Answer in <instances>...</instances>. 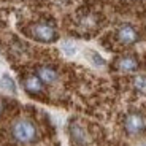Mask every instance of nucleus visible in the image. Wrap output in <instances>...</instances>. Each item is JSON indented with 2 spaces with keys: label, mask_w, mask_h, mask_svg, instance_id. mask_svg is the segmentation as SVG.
Here are the masks:
<instances>
[{
  "label": "nucleus",
  "mask_w": 146,
  "mask_h": 146,
  "mask_svg": "<svg viewBox=\"0 0 146 146\" xmlns=\"http://www.w3.org/2000/svg\"><path fill=\"white\" fill-rule=\"evenodd\" d=\"M11 135L19 143H32L36 138V127L29 119H18L11 127Z\"/></svg>",
  "instance_id": "obj_1"
},
{
  "label": "nucleus",
  "mask_w": 146,
  "mask_h": 146,
  "mask_svg": "<svg viewBox=\"0 0 146 146\" xmlns=\"http://www.w3.org/2000/svg\"><path fill=\"white\" fill-rule=\"evenodd\" d=\"M30 35L38 41L43 43H51L57 38V30L54 29V26H51L49 22H38L33 24L30 29Z\"/></svg>",
  "instance_id": "obj_2"
},
{
  "label": "nucleus",
  "mask_w": 146,
  "mask_h": 146,
  "mask_svg": "<svg viewBox=\"0 0 146 146\" xmlns=\"http://www.w3.org/2000/svg\"><path fill=\"white\" fill-rule=\"evenodd\" d=\"M124 129L129 135H138L145 130V119L138 113H130L124 119Z\"/></svg>",
  "instance_id": "obj_3"
},
{
  "label": "nucleus",
  "mask_w": 146,
  "mask_h": 146,
  "mask_svg": "<svg viewBox=\"0 0 146 146\" xmlns=\"http://www.w3.org/2000/svg\"><path fill=\"white\" fill-rule=\"evenodd\" d=\"M116 36L122 44H133L138 40V32H137L135 27L129 26V24H122V26L117 29Z\"/></svg>",
  "instance_id": "obj_4"
},
{
  "label": "nucleus",
  "mask_w": 146,
  "mask_h": 146,
  "mask_svg": "<svg viewBox=\"0 0 146 146\" xmlns=\"http://www.w3.org/2000/svg\"><path fill=\"white\" fill-rule=\"evenodd\" d=\"M116 68L121 70V72H125V73L135 72L138 68V60L133 56H122V57H119L116 60Z\"/></svg>",
  "instance_id": "obj_5"
},
{
  "label": "nucleus",
  "mask_w": 146,
  "mask_h": 146,
  "mask_svg": "<svg viewBox=\"0 0 146 146\" xmlns=\"http://www.w3.org/2000/svg\"><path fill=\"white\" fill-rule=\"evenodd\" d=\"M24 89H26L29 94H41L43 92V83L36 75H30L24 80Z\"/></svg>",
  "instance_id": "obj_6"
},
{
  "label": "nucleus",
  "mask_w": 146,
  "mask_h": 146,
  "mask_svg": "<svg viewBox=\"0 0 146 146\" xmlns=\"http://www.w3.org/2000/svg\"><path fill=\"white\" fill-rule=\"evenodd\" d=\"M36 76L41 80L44 84H54L57 81V72L51 67H38L36 70Z\"/></svg>",
  "instance_id": "obj_7"
},
{
  "label": "nucleus",
  "mask_w": 146,
  "mask_h": 146,
  "mask_svg": "<svg viewBox=\"0 0 146 146\" xmlns=\"http://www.w3.org/2000/svg\"><path fill=\"white\" fill-rule=\"evenodd\" d=\"M70 133H72V138L75 140L76 143H84V140H86V135H84L83 129H81L78 124H72V127H70Z\"/></svg>",
  "instance_id": "obj_8"
},
{
  "label": "nucleus",
  "mask_w": 146,
  "mask_h": 146,
  "mask_svg": "<svg viewBox=\"0 0 146 146\" xmlns=\"http://www.w3.org/2000/svg\"><path fill=\"white\" fill-rule=\"evenodd\" d=\"M133 89L140 94H146V75H137L133 78Z\"/></svg>",
  "instance_id": "obj_9"
},
{
  "label": "nucleus",
  "mask_w": 146,
  "mask_h": 146,
  "mask_svg": "<svg viewBox=\"0 0 146 146\" xmlns=\"http://www.w3.org/2000/svg\"><path fill=\"white\" fill-rule=\"evenodd\" d=\"M0 86H2L3 89H7V91H10V92H16L15 81L11 80L8 75H3V76H2V80H0Z\"/></svg>",
  "instance_id": "obj_10"
},
{
  "label": "nucleus",
  "mask_w": 146,
  "mask_h": 146,
  "mask_svg": "<svg viewBox=\"0 0 146 146\" xmlns=\"http://www.w3.org/2000/svg\"><path fill=\"white\" fill-rule=\"evenodd\" d=\"M62 49H64V52L68 54V56H73L75 52H76V46H75L73 43H70V41H65V43L62 44Z\"/></svg>",
  "instance_id": "obj_11"
},
{
  "label": "nucleus",
  "mask_w": 146,
  "mask_h": 146,
  "mask_svg": "<svg viewBox=\"0 0 146 146\" xmlns=\"http://www.w3.org/2000/svg\"><path fill=\"white\" fill-rule=\"evenodd\" d=\"M89 57H91V60L95 64V65H99V67H102L103 64H105V60H103V59L100 57V56L97 54V52H94V51L89 52Z\"/></svg>",
  "instance_id": "obj_12"
},
{
  "label": "nucleus",
  "mask_w": 146,
  "mask_h": 146,
  "mask_svg": "<svg viewBox=\"0 0 146 146\" xmlns=\"http://www.w3.org/2000/svg\"><path fill=\"white\" fill-rule=\"evenodd\" d=\"M143 146H146V143H145V145H143Z\"/></svg>",
  "instance_id": "obj_13"
}]
</instances>
